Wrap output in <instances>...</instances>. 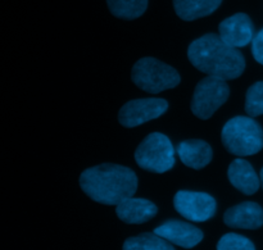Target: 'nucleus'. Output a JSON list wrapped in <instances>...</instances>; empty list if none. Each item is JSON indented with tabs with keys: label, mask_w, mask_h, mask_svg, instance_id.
Returning <instances> with one entry per match:
<instances>
[{
	"label": "nucleus",
	"mask_w": 263,
	"mask_h": 250,
	"mask_svg": "<svg viewBox=\"0 0 263 250\" xmlns=\"http://www.w3.org/2000/svg\"><path fill=\"white\" fill-rule=\"evenodd\" d=\"M230 89L225 80L207 76L197 85L192 99V112L200 120H208L226 103Z\"/></svg>",
	"instance_id": "6"
},
{
	"label": "nucleus",
	"mask_w": 263,
	"mask_h": 250,
	"mask_svg": "<svg viewBox=\"0 0 263 250\" xmlns=\"http://www.w3.org/2000/svg\"><path fill=\"white\" fill-rule=\"evenodd\" d=\"M107 4L115 17L131 21L145 13L148 0H107Z\"/></svg>",
	"instance_id": "16"
},
{
	"label": "nucleus",
	"mask_w": 263,
	"mask_h": 250,
	"mask_svg": "<svg viewBox=\"0 0 263 250\" xmlns=\"http://www.w3.org/2000/svg\"><path fill=\"white\" fill-rule=\"evenodd\" d=\"M217 250H256V248L246 236L238 234H226L218 241Z\"/></svg>",
	"instance_id": "19"
},
{
	"label": "nucleus",
	"mask_w": 263,
	"mask_h": 250,
	"mask_svg": "<svg viewBox=\"0 0 263 250\" xmlns=\"http://www.w3.org/2000/svg\"><path fill=\"white\" fill-rule=\"evenodd\" d=\"M135 161L143 169L164 174L175 166V149L166 135L153 132L138 146Z\"/></svg>",
	"instance_id": "5"
},
{
	"label": "nucleus",
	"mask_w": 263,
	"mask_h": 250,
	"mask_svg": "<svg viewBox=\"0 0 263 250\" xmlns=\"http://www.w3.org/2000/svg\"><path fill=\"white\" fill-rule=\"evenodd\" d=\"M221 136L226 150L234 156H253L263 148V130L252 117L231 118L223 126Z\"/></svg>",
	"instance_id": "3"
},
{
	"label": "nucleus",
	"mask_w": 263,
	"mask_h": 250,
	"mask_svg": "<svg viewBox=\"0 0 263 250\" xmlns=\"http://www.w3.org/2000/svg\"><path fill=\"white\" fill-rule=\"evenodd\" d=\"M218 36L223 43L233 48H243L253 40V22L246 13H236L220 23Z\"/></svg>",
	"instance_id": "9"
},
{
	"label": "nucleus",
	"mask_w": 263,
	"mask_h": 250,
	"mask_svg": "<svg viewBox=\"0 0 263 250\" xmlns=\"http://www.w3.org/2000/svg\"><path fill=\"white\" fill-rule=\"evenodd\" d=\"M180 161L189 168L202 169L212 161V148L203 140H185L176 149Z\"/></svg>",
	"instance_id": "14"
},
{
	"label": "nucleus",
	"mask_w": 263,
	"mask_h": 250,
	"mask_svg": "<svg viewBox=\"0 0 263 250\" xmlns=\"http://www.w3.org/2000/svg\"><path fill=\"white\" fill-rule=\"evenodd\" d=\"M131 79L139 89L149 94H158L180 84V74L174 67L149 56L134 64Z\"/></svg>",
	"instance_id": "4"
},
{
	"label": "nucleus",
	"mask_w": 263,
	"mask_h": 250,
	"mask_svg": "<svg viewBox=\"0 0 263 250\" xmlns=\"http://www.w3.org/2000/svg\"><path fill=\"white\" fill-rule=\"evenodd\" d=\"M223 221L229 227L256 230L263 226V208L254 202H244L225 212Z\"/></svg>",
	"instance_id": "11"
},
{
	"label": "nucleus",
	"mask_w": 263,
	"mask_h": 250,
	"mask_svg": "<svg viewBox=\"0 0 263 250\" xmlns=\"http://www.w3.org/2000/svg\"><path fill=\"white\" fill-rule=\"evenodd\" d=\"M156 204L151 200L141 199V198H127L122 200L120 204L116 205V213L122 222L130 225H140L148 222L149 220L157 215Z\"/></svg>",
	"instance_id": "12"
},
{
	"label": "nucleus",
	"mask_w": 263,
	"mask_h": 250,
	"mask_svg": "<svg viewBox=\"0 0 263 250\" xmlns=\"http://www.w3.org/2000/svg\"><path fill=\"white\" fill-rule=\"evenodd\" d=\"M154 234L163 238L168 243L185 249L194 248L203 239V233L199 228L177 220H170L163 225L158 226L154 230Z\"/></svg>",
	"instance_id": "10"
},
{
	"label": "nucleus",
	"mask_w": 263,
	"mask_h": 250,
	"mask_svg": "<svg viewBox=\"0 0 263 250\" xmlns=\"http://www.w3.org/2000/svg\"><path fill=\"white\" fill-rule=\"evenodd\" d=\"M252 53L254 59L263 66V28L254 35L252 40Z\"/></svg>",
	"instance_id": "20"
},
{
	"label": "nucleus",
	"mask_w": 263,
	"mask_h": 250,
	"mask_svg": "<svg viewBox=\"0 0 263 250\" xmlns=\"http://www.w3.org/2000/svg\"><path fill=\"white\" fill-rule=\"evenodd\" d=\"M231 185L246 195H253L261 186V180L254 168L246 159L238 158L231 162L228 171Z\"/></svg>",
	"instance_id": "13"
},
{
	"label": "nucleus",
	"mask_w": 263,
	"mask_h": 250,
	"mask_svg": "<svg viewBox=\"0 0 263 250\" xmlns=\"http://www.w3.org/2000/svg\"><path fill=\"white\" fill-rule=\"evenodd\" d=\"M123 250H175L174 246L157 234H141L130 238L123 244Z\"/></svg>",
	"instance_id": "17"
},
{
	"label": "nucleus",
	"mask_w": 263,
	"mask_h": 250,
	"mask_svg": "<svg viewBox=\"0 0 263 250\" xmlns=\"http://www.w3.org/2000/svg\"><path fill=\"white\" fill-rule=\"evenodd\" d=\"M222 0H174L176 14L184 21L207 17L218 9Z\"/></svg>",
	"instance_id": "15"
},
{
	"label": "nucleus",
	"mask_w": 263,
	"mask_h": 250,
	"mask_svg": "<svg viewBox=\"0 0 263 250\" xmlns=\"http://www.w3.org/2000/svg\"><path fill=\"white\" fill-rule=\"evenodd\" d=\"M168 109V103L159 98L135 99L126 103L118 113V121L125 127H138L161 117Z\"/></svg>",
	"instance_id": "7"
},
{
	"label": "nucleus",
	"mask_w": 263,
	"mask_h": 250,
	"mask_svg": "<svg viewBox=\"0 0 263 250\" xmlns=\"http://www.w3.org/2000/svg\"><path fill=\"white\" fill-rule=\"evenodd\" d=\"M80 186L95 202L117 205L134 197L138 190V177L127 167L105 163L85 169L80 176Z\"/></svg>",
	"instance_id": "2"
},
{
	"label": "nucleus",
	"mask_w": 263,
	"mask_h": 250,
	"mask_svg": "<svg viewBox=\"0 0 263 250\" xmlns=\"http://www.w3.org/2000/svg\"><path fill=\"white\" fill-rule=\"evenodd\" d=\"M175 209L186 220L193 222H204L212 218L216 213L215 198L210 194L181 190L174 198Z\"/></svg>",
	"instance_id": "8"
},
{
	"label": "nucleus",
	"mask_w": 263,
	"mask_h": 250,
	"mask_svg": "<svg viewBox=\"0 0 263 250\" xmlns=\"http://www.w3.org/2000/svg\"><path fill=\"white\" fill-rule=\"evenodd\" d=\"M259 180H261V185H262V189H263V168L261 169V175H259Z\"/></svg>",
	"instance_id": "21"
},
{
	"label": "nucleus",
	"mask_w": 263,
	"mask_h": 250,
	"mask_svg": "<svg viewBox=\"0 0 263 250\" xmlns=\"http://www.w3.org/2000/svg\"><path fill=\"white\" fill-rule=\"evenodd\" d=\"M246 112L251 117L263 114V81L253 84L247 91Z\"/></svg>",
	"instance_id": "18"
},
{
	"label": "nucleus",
	"mask_w": 263,
	"mask_h": 250,
	"mask_svg": "<svg viewBox=\"0 0 263 250\" xmlns=\"http://www.w3.org/2000/svg\"><path fill=\"white\" fill-rule=\"evenodd\" d=\"M190 63L208 76L221 80H235L246 69V59L236 48L228 45L216 33H207L190 44Z\"/></svg>",
	"instance_id": "1"
}]
</instances>
